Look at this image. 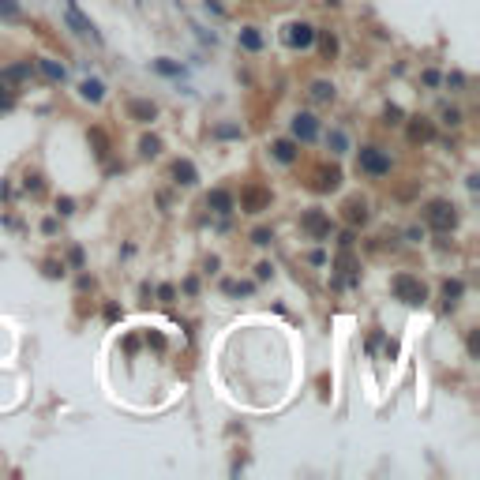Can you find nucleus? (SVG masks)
<instances>
[{
    "label": "nucleus",
    "instance_id": "1",
    "mask_svg": "<svg viewBox=\"0 0 480 480\" xmlns=\"http://www.w3.org/2000/svg\"><path fill=\"white\" fill-rule=\"evenodd\" d=\"M391 289H394V297H398L402 304H409V308H417V304L428 300V289H424L413 274H398V278L391 282Z\"/></svg>",
    "mask_w": 480,
    "mask_h": 480
},
{
    "label": "nucleus",
    "instance_id": "2",
    "mask_svg": "<svg viewBox=\"0 0 480 480\" xmlns=\"http://www.w3.org/2000/svg\"><path fill=\"white\" fill-rule=\"evenodd\" d=\"M428 225L439 229V233H450V229L458 225V210L450 207V203H443V199L431 203V207H428Z\"/></svg>",
    "mask_w": 480,
    "mask_h": 480
},
{
    "label": "nucleus",
    "instance_id": "3",
    "mask_svg": "<svg viewBox=\"0 0 480 480\" xmlns=\"http://www.w3.org/2000/svg\"><path fill=\"white\" fill-rule=\"evenodd\" d=\"M360 169H364L368 177H386V173H391V158H386L379 146H364V151H360Z\"/></svg>",
    "mask_w": 480,
    "mask_h": 480
},
{
    "label": "nucleus",
    "instance_id": "4",
    "mask_svg": "<svg viewBox=\"0 0 480 480\" xmlns=\"http://www.w3.org/2000/svg\"><path fill=\"white\" fill-rule=\"evenodd\" d=\"M300 225H304V233L316 237V240H327L330 237V218L323 214V210H308V214L300 218Z\"/></svg>",
    "mask_w": 480,
    "mask_h": 480
},
{
    "label": "nucleus",
    "instance_id": "5",
    "mask_svg": "<svg viewBox=\"0 0 480 480\" xmlns=\"http://www.w3.org/2000/svg\"><path fill=\"white\" fill-rule=\"evenodd\" d=\"M240 207H244L248 214H263V210L271 207V191L266 188H244L240 191Z\"/></svg>",
    "mask_w": 480,
    "mask_h": 480
},
{
    "label": "nucleus",
    "instance_id": "6",
    "mask_svg": "<svg viewBox=\"0 0 480 480\" xmlns=\"http://www.w3.org/2000/svg\"><path fill=\"white\" fill-rule=\"evenodd\" d=\"M285 42H289L293 49H308V45L316 42V31H311L308 23H289L285 26Z\"/></svg>",
    "mask_w": 480,
    "mask_h": 480
},
{
    "label": "nucleus",
    "instance_id": "7",
    "mask_svg": "<svg viewBox=\"0 0 480 480\" xmlns=\"http://www.w3.org/2000/svg\"><path fill=\"white\" fill-rule=\"evenodd\" d=\"M293 135H297L300 143L316 139V135H319V124H316V117H311V113H300V117H293Z\"/></svg>",
    "mask_w": 480,
    "mask_h": 480
},
{
    "label": "nucleus",
    "instance_id": "8",
    "mask_svg": "<svg viewBox=\"0 0 480 480\" xmlns=\"http://www.w3.org/2000/svg\"><path fill=\"white\" fill-rule=\"evenodd\" d=\"M128 113H132L135 120H154L158 117V105H154V101H143V98H135V101H128Z\"/></svg>",
    "mask_w": 480,
    "mask_h": 480
},
{
    "label": "nucleus",
    "instance_id": "9",
    "mask_svg": "<svg viewBox=\"0 0 480 480\" xmlns=\"http://www.w3.org/2000/svg\"><path fill=\"white\" fill-rule=\"evenodd\" d=\"M207 207L214 210V214H233V196H229V191H210L207 196Z\"/></svg>",
    "mask_w": 480,
    "mask_h": 480
},
{
    "label": "nucleus",
    "instance_id": "10",
    "mask_svg": "<svg viewBox=\"0 0 480 480\" xmlns=\"http://www.w3.org/2000/svg\"><path fill=\"white\" fill-rule=\"evenodd\" d=\"M345 221H349V225H357V221L364 225V221H368V203L364 199H349L345 203Z\"/></svg>",
    "mask_w": 480,
    "mask_h": 480
},
{
    "label": "nucleus",
    "instance_id": "11",
    "mask_svg": "<svg viewBox=\"0 0 480 480\" xmlns=\"http://www.w3.org/2000/svg\"><path fill=\"white\" fill-rule=\"evenodd\" d=\"M173 177H177V184H184V188H191V184L199 180V173H196V165H191V162H177V165H173Z\"/></svg>",
    "mask_w": 480,
    "mask_h": 480
},
{
    "label": "nucleus",
    "instance_id": "12",
    "mask_svg": "<svg viewBox=\"0 0 480 480\" xmlns=\"http://www.w3.org/2000/svg\"><path fill=\"white\" fill-rule=\"evenodd\" d=\"M341 184V173L338 169H319V177H316V191H334Z\"/></svg>",
    "mask_w": 480,
    "mask_h": 480
},
{
    "label": "nucleus",
    "instance_id": "13",
    "mask_svg": "<svg viewBox=\"0 0 480 480\" xmlns=\"http://www.w3.org/2000/svg\"><path fill=\"white\" fill-rule=\"evenodd\" d=\"M274 158L285 162V165L297 162V143H293V139H278V143H274Z\"/></svg>",
    "mask_w": 480,
    "mask_h": 480
},
{
    "label": "nucleus",
    "instance_id": "14",
    "mask_svg": "<svg viewBox=\"0 0 480 480\" xmlns=\"http://www.w3.org/2000/svg\"><path fill=\"white\" fill-rule=\"evenodd\" d=\"M68 23H71V26H76V31H79V34H90V38H98V31H94V23H90V19H83V15L76 12V8H68Z\"/></svg>",
    "mask_w": 480,
    "mask_h": 480
},
{
    "label": "nucleus",
    "instance_id": "15",
    "mask_svg": "<svg viewBox=\"0 0 480 480\" xmlns=\"http://www.w3.org/2000/svg\"><path fill=\"white\" fill-rule=\"evenodd\" d=\"M461 293H465V285H461V282H447V285H443V304L454 308V304L461 300Z\"/></svg>",
    "mask_w": 480,
    "mask_h": 480
},
{
    "label": "nucleus",
    "instance_id": "16",
    "mask_svg": "<svg viewBox=\"0 0 480 480\" xmlns=\"http://www.w3.org/2000/svg\"><path fill=\"white\" fill-rule=\"evenodd\" d=\"M79 94L87 98V101H101V98H105V87H101L98 79H87V83L79 87Z\"/></svg>",
    "mask_w": 480,
    "mask_h": 480
},
{
    "label": "nucleus",
    "instance_id": "17",
    "mask_svg": "<svg viewBox=\"0 0 480 480\" xmlns=\"http://www.w3.org/2000/svg\"><path fill=\"white\" fill-rule=\"evenodd\" d=\"M240 45H244V49H252V53H259L263 49V34L248 26V31H240Z\"/></svg>",
    "mask_w": 480,
    "mask_h": 480
},
{
    "label": "nucleus",
    "instance_id": "18",
    "mask_svg": "<svg viewBox=\"0 0 480 480\" xmlns=\"http://www.w3.org/2000/svg\"><path fill=\"white\" fill-rule=\"evenodd\" d=\"M31 76V64H15V68H4L0 71V79L4 83H19V79H26Z\"/></svg>",
    "mask_w": 480,
    "mask_h": 480
},
{
    "label": "nucleus",
    "instance_id": "19",
    "mask_svg": "<svg viewBox=\"0 0 480 480\" xmlns=\"http://www.w3.org/2000/svg\"><path fill=\"white\" fill-rule=\"evenodd\" d=\"M90 143H94V154H98L101 162H105V158H109V139H105V132H98V128H94V132H90Z\"/></svg>",
    "mask_w": 480,
    "mask_h": 480
},
{
    "label": "nucleus",
    "instance_id": "20",
    "mask_svg": "<svg viewBox=\"0 0 480 480\" xmlns=\"http://www.w3.org/2000/svg\"><path fill=\"white\" fill-rule=\"evenodd\" d=\"M12 105H15V90H12V83L0 79V113H4V109H12Z\"/></svg>",
    "mask_w": 480,
    "mask_h": 480
},
{
    "label": "nucleus",
    "instance_id": "21",
    "mask_svg": "<svg viewBox=\"0 0 480 480\" xmlns=\"http://www.w3.org/2000/svg\"><path fill=\"white\" fill-rule=\"evenodd\" d=\"M38 68H42L49 79H64V76H68V71H64V64H57V60H38Z\"/></svg>",
    "mask_w": 480,
    "mask_h": 480
},
{
    "label": "nucleus",
    "instance_id": "22",
    "mask_svg": "<svg viewBox=\"0 0 480 480\" xmlns=\"http://www.w3.org/2000/svg\"><path fill=\"white\" fill-rule=\"evenodd\" d=\"M409 139H413V143L431 139V124H413V128H409Z\"/></svg>",
    "mask_w": 480,
    "mask_h": 480
},
{
    "label": "nucleus",
    "instance_id": "23",
    "mask_svg": "<svg viewBox=\"0 0 480 480\" xmlns=\"http://www.w3.org/2000/svg\"><path fill=\"white\" fill-rule=\"evenodd\" d=\"M214 135L218 139H240V124H218Z\"/></svg>",
    "mask_w": 480,
    "mask_h": 480
},
{
    "label": "nucleus",
    "instance_id": "24",
    "mask_svg": "<svg viewBox=\"0 0 480 480\" xmlns=\"http://www.w3.org/2000/svg\"><path fill=\"white\" fill-rule=\"evenodd\" d=\"M0 15H4V19H19V4H15V0H0Z\"/></svg>",
    "mask_w": 480,
    "mask_h": 480
},
{
    "label": "nucleus",
    "instance_id": "25",
    "mask_svg": "<svg viewBox=\"0 0 480 480\" xmlns=\"http://www.w3.org/2000/svg\"><path fill=\"white\" fill-rule=\"evenodd\" d=\"M139 151H143V158H154V154H158V151H162V143H158V139H154V135H146V139L139 143Z\"/></svg>",
    "mask_w": 480,
    "mask_h": 480
},
{
    "label": "nucleus",
    "instance_id": "26",
    "mask_svg": "<svg viewBox=\"0 0 480 480\" xmlns=\"http://www.w3.org/2000/svg\"><path fill=\"white\" fill-rule=\"evenodd\" d=\"M311 90H316V98H319V101H330V98H334V87H330V83H316Z\"/></svg>",
    "mask_w": 480,
    "mask_h": 480
},
{
    "label": "nucleus",
    "instance_id": "27",
    "mask_svg": "<svg viewBox=\"0 0 480 480\" xmlns=\"http://www.w3.org/2000/svg\"><path fill=\"white\" fill-rule=\"evenodd\" d=\"M45 274H49V278H60V274H64V263L49 259V263H45Z\"/></svg>",
    "mask_w": 480,
    "mask_h": 480
},
{
    "label": "nucleus",
    "instance_id": "28",
    "mask_svg": "<svg viewBox=\"0 0 480 480\" xmlns=\"http://www.w3.org/2000/svg\"><path fill=\"white\" fill-rule=\"evenodd\" d=\"M330 146H334V154H341V151H345V135H341V132H330Z\"/></svg>",
    "mask_w": 480,
    "mask_h": 480
},
{
    "label": "nucleus",
    "instance_id": "29",
    "mask_svg": "<svg viewBox=\"0 0 480 480\" xmlns=\"http://www.w3.org/2000/svg\"><path fill=\"white\" fill-rule=\"evenodd\" d=\"M154 68H158L162 76H177V71H180L177 64H169V60H158V64H154Z\"/></svg>",
    "mask_w": 480,
    "mask_h": 480
},
{
    "label": "nucleus",
    "instance_id": "30",
    "mask_svg": "<svg viewBox=\"0 0 480 480\" xmlns=\"http://www.w3.org/2000/svg\"><path fill=\"white\" fill-rule=\"evenodd\" d=\"M334 49H338V42L330 38V34H323V53H327V57H334Z\"/></svg>",
    "mask_w": 480,
    "mask_h": 480
},
{
    "label": "nucleus",
    "instance_id": "31",
    "mask_svg": "<svg viewBox=\"0 0 480 480\" xmlns=\"http://www.w3.org/2000/svg\"><path fill=\"white\" fill-rule=\"evenodd\" d=\"M386 124H402V109H398V105L386 109Z\"/></svg>",
    "mask_w": 480,
    "mask_h": 480
},
{
    "label": "nucleus",
    "instance_id": "32",
    "mask_svg": "<svg viewBox=\"0 0 480 480\" xmlns=\"http://www.w3.org/2000/svg\"><path fill=\"white\" fill-rule=\"evenodd\" d=\"M252 240H255V244H271V233H266V229H255V233H252Z\"/></svg>",
    "mask_w": 480,
    "mask_h": 480
},
{
    "label": "nucleus",
    "instance_id": "33",
    "mask_svg": "<svg viewBox=\"0 0 480 480\" xmlns=\"http://www.w3.org/2000/svg\"><path fill=\"white\" fill-rule=\"evenodd\" d=\"M255 274H259V278L266 282V278H271V274H274V266H271V263H259V266H255Z\"/></svg>",
    "mask_w": 480,
    "mask_h": 480
},
{
    "label": "nucleus",
    "instance_id": "34",
    "mask_svg": "<svg viewBox=\"0 0 480 480\" xmlns=\"http://www.w3.org/2000/svg\"><path fill=\"white\" fill-rule=\"evenodd\" d=\"M57 210H60V214H71V210H76V203H71V199H60Z\"/></svg>",
    "mask_w": 480,
    "mask_h": 480
},
{
    "label": "nucleus",
    "instance_id": "35",
    "mask_svg": "<svg viewBox=\"0 0 480 480\" xmlns=\"http://www.w3.org/2000/svg\"><path fill=\"white\" fill-rule=\"evenodd\" d=\"M68 8H76V0H68Z\"/></svg>",
    "mask_w": 480,
    "mask_h": 480
}]
</instances>
